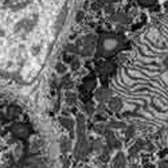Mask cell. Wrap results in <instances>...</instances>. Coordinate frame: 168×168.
Returning <instances> with one entry per match:
<instances>
[{
  "mask_svg": "<svg viewBox=\"0 0 168 168\" xmlns=\"http://www.w3.org/2000/svg\"><path fill=\"white\" fill-rule=\"evenodd\" d=\"M92 151V144L89 143V140L85 137H81V138H77V143H75V147H74V157L77 160L79 159H85L86 156L90 153Z\"/></svg>",
  "mask_w": 168,
  "mask_h": 168,
  "instance_id": "1",
  "label": "cell"
},
{
  "mask_svg": "<svg viewBox=\"0 0 168 168\" xmlns=\"http://www.w3.org/2000/svg\"><path fill=\"white\" fill-rule=\"evenodd\" d=\"M104 136H105V140H106V143H108V145L112 149H120L121 148V141L116 137V135L113 133V131L110 128L106 129V132Z\"/></svg>",
  "mask_w": 168,
  "mask_h": 168,
  "instance_id": "2",
  "label": "cell"
},
{
  "mask_svg": "<svg viewBox=\"0 0 168 168\" xmlns=\"http://www.w3.org/2000/svg\"><path fill=\"white\" fill-rule=\"evenodd\" d=\"M11 132H12L16 137H20V138H24L30 135L28 128L26 125H23V124H15V125H12L11 126Z\"/></svg>",
  "mask_w": 168,
  "mask_h": 168,
  "instance_id": "3",
  "label": "cell"
},
{
  "mask_svg": "<svg viewBox=\"0 0 168 168\" xmlns=\"http://www.w3.org/2000/svg\"><path fill=\"white\" fill-rule=\"evenodd\" d=\"M94 95L98 102H108V100L112 97V90L108 88H101L95 92Z\"/></svg>",
  "mask_w": 168,
  "mask_h": 168,
  "instance_id": "4",
  "label": "cell"
},
{
  "mask_svg": "<svg viewBox=\"0 0 168 168\" xmlns=\"http://www.w3.org/2000/svg\"><path fill=\"white\" fill-rule=\"evenodd\" d=\"M126 166V157L123 152H118L117 155L113 157L112 163H110V168H125Z\"/></svg>",
  "mask_w": 168,
  "mask_h": 168,
  "instance_id": "5",
  "label": "cell"
},
{
  "mask_svg": "<svg viewBox=\"0 0 168 168\" xmlns=\"http://www.w3.org/2000/svg\"><path fill=\"white\" fill-rule=\"evenodd\" d=\"M108 108L113 112H118L123 108V101L120 97H110L108 100Z\"/></svg>",
  "mask_w": 168,
  "mask_h": 168,
  "instance_id": "6",
  "label": "cell"
},
{
  "mask_svg": "<svg viewBox=\"0 0 168 168\" xmlns=\"http://www.w3.org/2000/svg\"><path fill=\"white\" fill-rule=\"evenodd\" d=\"M85 131H86V120L82 114L78 116V126H77V138L85 137Z\"/></svg>",
  "mask_w": 168,
  "mask_h": 168,
  "instance_id": "7",
  "label": "cell"
},
{
  "mask_svg": "<svg viewBox=\"0 0 168 168\" xmlns=\"http://www.w3.org/2000/svg\"><path fill=\"white\" fill-rule=\"evenodd\" d=\"M59 147H61V152L62 153H67L71 149V143L67 137H62L59 141Z\"/></svg>",
  "mask_w": 168,
  "mask_h": 168,
  "instance_id": "8",
  "label": "cell"
},
{
  "mask_svg": "<svg viewBox=\"0 0 168 168\" xmlns=\"http://www.w3.org/2000/svg\"><path fill=\"white\" fill-rule=\"evenodd\" d=\"M59 123L62 124V126H65L66 129H69V131H73L74 128V120L70 117H61L59 118Z\"/></svg>",
  "mask_w": 168,
  "mask_h": 168,
  "instance_id": "9",
  "label": "cell"
},
{
  "mask_svg": "<svg viewBox=\"0 0 168 168\" xmlns=\"http://www.w3.org/2000/svg\"><path fill=\"white\" fill-rule=\"evenodd\" d=\"M110 152H112V148H110L109 145H108V147H104L102 152L100 153V159H101V161L106 163V161L110 160Z\"/></svg>",
  "mask_w": 168,
  "mask_h": 168,
  "instance_id": "10",
  "label": "cell"
},
{
  "mask_svg": "<svg viewBox=\"0 0 168 168\" xmlns=\"http://www.w3.org/2000/svg\"><path fill=\"white\" fill-rule=\"evenodd\" d=\"M108 128H110V129H125L126 128V125H125V123H123V121H116V120H110L108 124Z\"/></svg>",
  "mask_w": 168,
  "mask_h": 168,
  "instance_id": "11",
  "label": "cell"
},
{
  "mask_svg": "<svg viewBox=\"0 0 168 168\" xmlns=\"http://www.w3.org/2000/svg\"><path fill=\"white\" fill-rule=\"evenodd\" d=\"M104 144H102V141L100 140V138H97V140H94L93 143H92V149L94 151V152H97L98 155H100L101 152H102V149H104Z\"/></svg>",
  "mask_w": 168,
  "mask_h": 168,
  "instance_id": "12",
  "label": "cell"
},
{
  "mask_svg": "<svg viewBox=\"0 0 168 168\" xmlns=\"http://www.w3.org/2000/svg\"><path fill=\"white\" fill-rule=\"evenodd\" d=\"M106 129H108V125L104 123H100V124H95L94 125V132L97 135H105Z\"/></svg>",
  "mask_w": 168,
  "mask_h": 168,
  "instance_id": "13",
  "label": "cell"
},
{
  "mask_svg": "<svg viewBox=\"0 0 168 168\" xmlns=\"http://www.w3.org/2000/svg\"><path fill=\"white\" fill-rule=\"evenodd\" d=\"M77 94L75 93H71V92H69V93H66V102H67V105H74L75 102H77Z\"/></svg>",
  "mask_w": 168,
  "mask_h": 168,
  "instance_id": "14",
  "label": "cell"
},
{
  "mask_svg": "<svg viewBox=\"0 0 168 168\" xmlns=\"http://www.w3.org/2000/svg\"><path fill=\"white\" fill-rule=\"evenodd\" d=\"M135 132H136V128L133 125L126 126V128H125V138H126V140L132 138L133 136H135Z\"/></svg>",
  "mask_w": 168,
  "mask_h": 168,
  "instance_id": "15",
  "label": "cell"
},
{
  "mask_svg": "<svg viewBox=\"0 0 168 168\" xmlns=\"http://www.w3.org/2000/svg\"><path fill=\"white\" fill-rule=\"evenodd\" d=\"M85 112L88 113L89 116H93V113H94V104L92 102V101H89V102L85 105Z\"/></svg>",
  "mask_w": 168,
  "mask_h": 168,
  "instance_id": "16",
  "label": "cell"
},
{
  "mask_svg": "<svg viewBox=\"0 0 168 168\" xmlns=\"http://www.w3.org/2000/svg\"><path fill=\"white\" fill-rule=\"evenodd\" d=\"M140 148H138L137 145H133V147H131V148H129V156H131V157H136V156L138 155V152H140Z\"/></svg>",
  "mask_w": 168,
  "mask_h": 168,
  "instance_id": "17",
  "label": "cell"
},
{
  "mask_svg": "<svg viewBox=\"0 0 168 168\" xmlns=\"http://www.w3.org/2000/svg\"><path fill=\"white\" fill-rule=\"evenodd\" d=\"M62 82H63V83H62V86H63V88H65V89H69V88H71V86H73V83H71V81L66 79V78L62 81Z\"/></svg>",
  "mask_w": 168,
  "mask_h": 168,
  "instance_id": "18",
  "label": "cell"
},
{
  "mask_svg": "<svg viewBox=\"0 0 168 168\" xmlns=\"http://www.w3.org/2000/svg\"><path fill=\"white\" fill-rule=\"evenodd\" d=\"M157 167L159 168H168V161L167 160H160L157 163Z\"/></svg>",
  "mask_w": 168,
  "mask_h": 168,
  "instance_id": "19",
  "label": "cell"
},
{
  "mask_svg": "<svg viewBox=\"0 0 168 168\" xmlns=\"http://www.w3.org/2000/svg\"><path fill=\"white\" fill-rule=\"evenodd\" d=\"M144 149H145V151H153V149H155V147H153V144H151V143H148V141H145Z\"/></svg>",
  "mask_w": 168,
  "mask_h": 168,
  "instance_id": "20",
  "label": "cell"
},
{
  "mask_svg": "<svg viewBox=\"0 0 168 168\" xmlns=\"http://www.w3.org/2000/svg\"><path fill=\"white\" fill-rule=\"evenodd\" d=\"M105 110V102H100V105H98V113H102Z\"/></svg>",
  "mask_w": 168,
  "mask_h": 168,
  "instance_id": "21",
  "label": "cell"
},
{
  "mask_svg": "<svg viewBox=\"0 0 168 168\" xmlns=\"http://www.w3.org/2000/svg\"><path fill=\"white\" fill-rule=\"evenodd\" d=\"M105 118V116L102 114V113H98L97 116H95V121H101V120H104Z\"/></svg>",
  "mask_w": 168,
  "mask_h": 168,
  "instance_id": "22",
  "label": "cell"
},
{
  "mask_svg": "<svg viewBox=\"0 0 168 168\" xmlns=\"http://www.w3.org/2000/svg\"><path fill=\"white\" fill-rule=\"evenodd\" d=\"M57 70L59 71V73H65L66 69H65V66H63V65H58V66H57Z\"/></svg>",
  "mask_w": 168,
  "mask_h": 168,
  "instance_id": "23",
  "label": "cell"
},
{
  "mask_svg": "<svg viewBox=\"0 0 168 168\" xmlns=\"http://www.w3.org/2000/svg\"><path fill=\"white\" fill-rule=\"evenodd\" d=\"M164 66H166V69L168 70V57L166 58V59H164Z\"/></svg>",
  "mask_w": 168,
  "mask_h": 168,
  "instance_id": "24",
  "label": "cell"
},
{
  "mask_svg": "<svg viewBox=\"0 0 168 168\" xmlns=\"http://www.w3.org/2000/svg\"><path fill=\"white\" fill-rule=\"evenodd\" d=\"M65 167H69V160H65Z\"/></svg>",
  "mask_w": 168,
  "mask_h": 168,
  "instance_id": "25",
  "label": "cell"
},
{
  "mask_svg": "<svg viewBox=\"0 0 168 168\" xmlns=\"http://www.w3.org/2000/svg\"><path fill=\"white\" fill-rule=\"evenodd\" d=\"M129 168H137V166H136V164H132V166L129 167Z\"/></svg>",
  "mask_w": 168,
  "mask_h": 168,
  "instance_id": "26",
  "label": "cell"
}]
</instances>
